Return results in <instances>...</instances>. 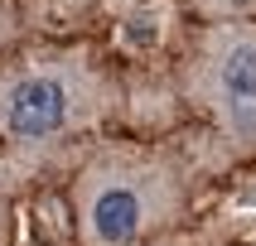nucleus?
I'll return each mask as SVG.
<instances>
[{
    "instance_id": "obj_2",
    "label": "nucleus",
    "mask_w": 256,
    "mask_h": 246,
    "mask_svg": "<svg viewBox=\"0 0 256 246\" xmlns=\"http://www.w3.org/2000/svg\"><path fill=\"white\" fill-rule=\"evenodd\" d=\"M116 106V82L92 48H44L0 63V140L44 150L82 135Z\"/></svg>"
},
{
    "instance_id": "obj_4",
    "label": "nucleus",
    "mask_w": 256,
    "mask_h": 246,
    "mask_svg": "<svg viewBox=\"0 0 256 246\" xmlns=\"http://www.w3.org/2000/svg\"><path fill=\"white\" fill-rule=\"evenodd\" d=\"M208 19H256V0H198Z\"/></svg>"
},
{
    "instance_id": "obj_5",
    "label": "nucleus",
    "mask_w": 256,
    "mask_h": 246,
    "mask_svg": "<svg viewBox=\"0 0 256 246\" xmlns=\"http://www.w3.org/2000/svg\"><path fill=\"white\" fill-rule=\"evenodd\" d=\"M0 246H10V203L0 198Z\"/></svg>"
},
{
    "instance_id": "obj_1",
    "label": "nucleus",
    "mask_w": 256,
    "mask_h": 246,
    "mask_svg": "<svg viewBox=\"0 0 256 246\" xmlns=\"http://www.w3.org/2000/svg\"><path fill=\"white\" fill-rule=\"evenodd\" d=\"M188 179L155 145H106L72 179V213L82 246H136L179 222Z\"/></svg>"
},
{
    "instance_id": "obj_6",
    "label": "nucleus",
    "mask_w": 256,
    "mask_h": 246,
    "mask_svg": "<svg viewBox=\"0 0 256 246\" xmlns=\"http://www.w3.org/2000/svg\"><path fill=\"white\" fill-rule=\"evenodd\" d=\"M116 10H130V5H140V0H112Z\"/></svg>"
},
{
    "instance_id": "obj_3",
    "label": "nucleus",
    "mask_w": 256,
    "mask_h": 246,
    "mask_svg": "<svg viewBox=\"0 0 256 246\" xmlns=\"http://www.w3.org/2000/svg\"><path fill=\"white\" fill-rule=\"evenodd\" d=\"M179 87L237 155H256V19H208L184 53Z\"/></svg>"
}]
</instances>
